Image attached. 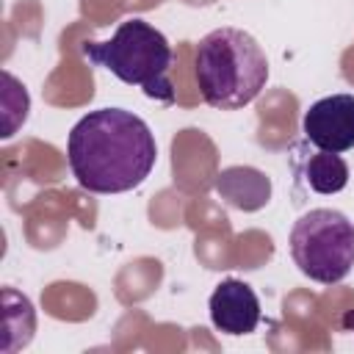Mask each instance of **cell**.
I'll return each instance as SVG.
<instances>
[{
    "label": "cell",
    "mask_w": 354,
    "mask_h": 354,
    "mask_svg": "<svg viewBox=\"0 0 354 354\" xmlns=\"http://www.w3.org/2000/svg\"><path fill=\"white\" fill-rule=\"evenodd\" d=\"M158 158L149 124L122 108L86 113L66 138V160L80 188L91 194H124L138 188Z\"/></svg>",
    "instance_id": "1"
},
{
    "label": "cell",
    "mask_w": 354,
    "mask_h": 354,
    "mask_svg": "<svg viewBox=\"0 0 354 354\" xmlns=\"http://www.w3.org/2000/svg\"><path fill=\"white\" fill-rule=\"evenodd\" d=\"M194 72L202 100L218 111L249 105L268 80V58L241 28H216L199 39Z\"/></svg>",
    "instance_id": "2"
},
{
    "label": "cell",
    "mask_w": 354,
    "mask_h": 354,
    "mask_svg": "<svg viewBox=\"0 0 354 354\" xmlns=\"http://www.w3.org/2000/svg\"><path fill=\"white\" fill-rule=\"evenodd\" d=\"M83 55L116 75L127 86L144 88L147 97L166 105L174 102V86L169 69L174 61L169 39L144 19H124L108 41H86Z\"/></svg>",
    "instance_id": "3"
},
{
    "label": "cell",
    "mask_w": 354,
    "mask_h": 354,
    "mask_svg": "<svg viewBox=\"0 0 354 354\" xmlns=\"http://www.w3.org/2000/svg\"><path fill=\"white\" fill-rule=\"evenodd\" d=\"M290 257L313 282H343L354 266V224L332 207L299 216L290 230Z\"/></svg>",
    "instance_id": "4"
},
{
    "label": "cell",
    "mask_w": 354,
    "mask_h": 354,
    "mask_svg": "<svg viewBox=\"0 0 354 354\" xmlns=\"http://www.w3.org/2000/svg\"><path fill=\"white\" fill-rule=\"evenodd\" d=\"M304 138L324 152H348L354 147V97L332 94L315 100L301 119Z\"/></svg>",
    "instance_id": "5"
},
{
    "label": "cell",
    "mask_w": 354,
    "mask_h": 354,
    "mask_svg": "<svg viewBox=\"0 0 354 354\" xmlns=\"http://www.w3.org/2000/svg\"><path fill=\"white\" fill-rule=\"evenodd\" d=\"M210 321L224 335H249L260 324V299L243 279H221L207 301Z\"/></svg>",
    "instance_id": "6"
},
{
    "label": "cell",
    "mask_w": 354,
    "mask_h": 354,
    "mask_svg": "<svg viewBox=\"0 0 354 354\" xmlns=\"http://www.w3.org/2000/svg\"><path fill=\"white\" fill-rule=\"evenodd\" d=\"M216 194L235 210L254 213L271 199V180L254 166H227L216 174Z\"/></svg>",
    "instance_id": "7"
},
{
    "label": "cell",
    "mask_w": 354,
    "mask_h": 354,
    "mask_svg": "<svg viewBox=\"0 0 354 354\" xmlns=\"http://www.w3.org/2000/svg\"><path fill=\"white\" fill-rule=\"evenodd\" d=\"M301 177L315 194H337L348 185V166L337 152L318 149L304 160Z\"/></svg>",
    "instance_id": "8"
},
{
    "label": "cell",
    "mask_w": 354,
    "mask_h": 354,
    "mask_svg": "<svg viewBox=\"0 0 354 354\" xmlns=\"http://www.w3.org/2000/svg\"><path fill=\"white\" fill-rule=\"evenodd\" d=\"M3 304H6V321H3V324H6V343H3V351H8L11 337H14L17 332H22L25 340L30 343L33 329H36V315H33V310H28L22 318H17V299H14V290H11V288L3 290Z\"/></svg>",
    "instance_id": "9"
},
{
    "label": "cell",
    "mask_w": 354,
    "mask_h": 354,
    "mask_svg": "<svg viewBox=\"0 0 354 354\" xmlns=\"http://www.w3.org/2000/svg\"><path fill=\"white\" fill-rule=\"evenodd\" d=\"M343 329H346V332H354V310H348V313L343 315Z\"/></svg>",
    "instance_id": "10"
}]
</instances>
